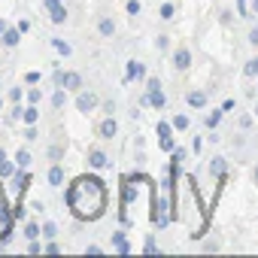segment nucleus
Listing matches in <instances>:
<instances>
[{
	"mask_svg": "<svg viewBox=\"0 0 258 258\" xmlns=\"http://www.w3.org/2000/svg\"><path fill=\"white\" fill-rule=\"evenodd\" d=\"M106 204H109V195H106V185L97 176H79L67 188V207L82 222L100 219L106 213Z\"/></svg>",
	"mask_w": 258,
	"mask_h": 258,
	"instance_id": "nucleus-1",
	"label": "nucleus"
},
{
	"mask_svg": "<svg viewBox=\"0 0 258 258\" xmlns=\"http://www.w3.org/2000/svg\"><path fill=\"white\" fill-rule=\"evenodd\" d=\"M146 85H149V88H146V91H149V94H146V103H152L155 109H164L167 97H164V91H161V82H158V79H149Z\"/></svg>",
	"mask_w": 258,
	"mask_h": 258,
	"instance_id": "nucleus-2",
	"label": "nucleus"
},
{
	"mask_svg": "<svg viewBox=\"0 0 258 258\" xmlns=\"http://www.w3.org/2000/svg\"><path fill=\"white\" fill-rule=\"evenodd\" d=\"M158 146H161L164 152H173V149H176V146H173V124L158 121Z\"/></svg>",
	"mask_w": 258,
	"mask_h": 258,
	"instance_id": "nucleus-3",
	"label": "nucleus"
},
{
	"mask_svg": "<svg viewBox=\"0 0 258 258\" xmlns=\"http://www.w3.org/2000/svg\"><path fill=\"white\" fill-rule=\"evenodd\" d=\"M55 79H58V85H64L67 91H82V76L79 73H55Z\"/></svg>",
	"mask_w": 258,
	"mask_h": 258,
	"instance_id": "nucleus-4",
	"label": "nucleus"
},
{
	"mask_svg": "<svg viewBox=\"0 0 258 258\" xmlns=\"http://www.w3.org/2000/svg\"><path fill=\"white\" fill-rule=\"evenodd\" d=\"M76 106H79V112H91V109L97 106V94H91V91H79Z\"/></svg>",
	"mask_w": 258,
	"mask_h": 258,
	"instance_id": "nucleus-5",
	"label": "nucleus"
},
{
	"mask_svg": "<svg viewBox=\"0 0 258 258\" xmlns=\"http://www.w3.org/2000/svg\"><path fill=\"white\" fill-rule=\"evenodd\" d=\"M97 134H100L103 140H112V137L118 134V124H115V118H103V121H100V127H97Z\"/></svg>",
	"mask_w": 258,
	"mask_h": 258,
	"instance_id": "nucleus-6",
	"label": "nucleus"
},
{
	"mask_svg": "<svg viewBox=\"0 0 258 258\" xmlns=\"http://www.w3.org/2000/svg\"><path fill=\"white\" fill-rule=\"evenodd\" d=\"M19 40H22V31H19V28H7L4 34H0V43H4L7 49H13V46H19Z\"/></svg>",
	"mask_w": 258,
	"mask_h": 258,
	"instance_id": "nucleus-7",
	"label": "nucleus"
},
{
	"mask_svg": "<svg viewBox=\"0 0 258 258\" xmlns=\"http://www.w3.org/2000/svg\"><path fill=\"white\" fill-rule=\"evenodd\" d=\"M146 76V64H140V61H127V73H124V79L131 82V79H143Z\"/></svg>",
	"mask_w": 258,
	"mask_h": 258,
	"instance_id": "nucleus-8",
	"label": "nucleus"
},
{
	"mask_svg": "<svg viewBox=\"0 0 258 258\" xmlns=\"http://www.w3.org/2000/svg\"><path fill=\"white\" fill-rule=\"evenodd\" d=\"M22 121H25V124H37V121H40V103H28V106L22 109Z\"/></svg>",
	"mask_w": 258,
	"mask_h": 258,
	"instance_id": "nucleus-9",
	"label": "nucleus"
},
{
	"mask_svg": "<svg viewBox=\"0 0 258 258\" xmlns=\"http://www.w3.org/2000/svg\"><path fill=\"white\" fill-rule=\"evenodd\" d=\"M88 164H91L94 170H103V167L109 164V158H106L100 149H91V152H88Z\"/></svg>",
	"mask_w": 258,
	"mask_h": 258,
	"instance_id": "nucleus-10",
	"label": "nucleus"
},
{
	"mask_svg": "<svg viewBox=\"0 0 258 258\" xmlns=\"http://www.w3.org/2000/svg\"><path fill=\"white\" fill-rule=\"evenodd\" d=\"M191 64V52L188 49H176V55H173V67L176 70H185Z\"/></svg>",
	"mask_w": 258,
	"mask_h": 258,
	"instance_id": "nucleus-11",
	"label": "nucleus"
},
{
	"mask_svg": "<svg viewBox=\"0 0 258 258\" xmlns=\"http://www.w3.org/2000/svg\"><path fill=\"white\" fill-rule=\"evenodd\" d=\"M112 246H115V252H121V255L131 252V246H127V240H124V234H121V231H115V234H112Z\"/></svg>",
	"mask_w": 258,
	"mask_h": 258,
	"instance_id": "nucleus-12",
	"label": "nucleus"
},
{
	"mask_svg": "<svg viewBox=\"0 0 258 258\" xmlns=\"http://www.w3.org/2000/svg\"><path fill=\"white\" fill-rule=\"evenodd\" d=\"M49 19H52V25H64V22H67V10H64V4L55 7V10H49Z\"/></svg>",
	"mask_w": 258,
	"mask_h": 258,
	"instance_id": "nucleus-13",
	"label": "nucleus"
},
{
	"mask_svg": "<svg viewBox=\"0 0 258 258\" xmlns=\"http://www.w3.org/2000/svg\"><path fill=\"white\" fill-rule=\"evenodd\" d=\"M97 31H100V37H112L115 34V25H112V19H100V25H97Z\"/></svg>",
	"mask_w": 258,
	"mask_h": 258,
	"instance_id": "nucleus-14",
	"label": "nucleus"
},
{
	"mask_svg": "<svg viewBox=\"0 0 258 258\" xmlns=\"http://www.w3.org/2000/svg\"><path fill=\"white\" fill-rule=\"evenodd\" d=\"M61 182H64V167L55 164V167L49 170V185H61Z\"/></svg>",
	"mask_w": 258,
	"mask_h": 258,
	"instance_id": "nucleus-15",
	"label": "nucleus"
},
{
	"mask_svg": "<svg viewBox=\"0 0 258 258\" xmlns=\"http://www.w3.org/2000/svg\"><path fill=\"white\" fill-rule=\"evenodd\" d=\"M16 170H19V164H16V161H4V164H0V179L16 176Z\"/></svg>",
	"mask_w": 258,
	"mask_h": 258,
	"instance_id": "nucleus-16",
	"label": "nucleus"
},
{
	"mask_svg": "<svg viewBox=\"0 0 258 258\" xmlns=\"http://www.w3.org/2000/svg\"><path fill=\"white\" fill-rule=\"evenodd\" d=\"M64 103H67V94H64V85H61V88L52 94V106H55V109H61Z\"/></svg>",
	"mask_w": 258,
	"mask_h": 258,
	"instance_id": "nucleus-17",
	"label": "nucleus"
},
{
	"mask_svg": "<svg viewBox=\"0 0 258 258\" xmlns=\"http://www.w3.org/2000/svg\"><path fill=\"white\" fill-rule=\"evenodd\" d=\"M124 10H127V16H140L143 13V4H140V0H127Z\"/></svg>",
	"mask_w": 258,
	"mask_h": 258,
	"instance_id": "nucleus-18",
	"label": "nucleus"
},
{
	"mask_svg": "<svg viewBox=\"0 0 258 258\" xmlns=\"http://www.w3.org/2000/svg\"><path fill=\"white\" fill-rule=\"evenodd\" d=\"M52 46H55V52H58V55H64V58L73 52V49H70V43H64V40H52Z\"/></svg>",
	"mask_w": 258,
	"mask_h": 258,
	"instance_id": "nucleus-19",
	"label": "nucleus"
},
{
	"mask_svg": "<svg viewBox=\"0 0 258 258\" xmlns=\"http://www.w3.org/2000/svg\"><path fill=\"white\" fill-rule=\"evenodd\" d=\"M188 103H191V106H204V103H207V94H204V91H191V94H188Z\"/></svg>",
	"mask_w": 258,
	"mask_h": 258,
	"instance_id": "nucleus-20",
	"label": "nucleus"
},
{
	"mask_svg": "<svg viewBox=\"0 0 258 258\" xmlns=\"http://www.w3.org/2000/svg\"><path fill=\"white\" fill-rule=\"evenodd\" d=\"M16 164H19V167H28V164H31V152H28V149H19V152H16Z\"/></svg>",
	"mask_w": 258,
	"mask_h": 258,
	"instance_id": "nucleus-21",
	"label": "nucleus"
},
{
	"mask_svg": "<svg viewBox=\"0 0 258 258\" xmlns=\"http://www.w3.org/2000/svg\"><path fill=\"white\" fill-rule=\"evenodd\" d=\"M25 237H28V240H37V237H40V225H37V222H28V225H25Z\"/></svg>",
	"mask_w": 258,
	"mask_h": 258,
	"instance_id": "nucleus-22",
	"label": "nucleus"
},
{
	"mask_svg": "<svg viewBox=\"0 0 258 258\" xmlns=\"http://www.w3.org/2000/svg\"><path fill=\"white\" fill-rule=\"evenodd\" d=\"M43 237L55 240V237H58V225H55V222H46V225H43Z\"/></svg>",
	"mask_w": 258,
	"mask_h": 258,
	"instance_id": "nucleus-23",
	"label": "nucleus"
},
{
	"mask_svg": "<svg viewBox=\"0 0 258 258\" xmlns=\"http://www.w3.org/2000/svg\"><path fill=\"white\" fill-rule=\"evenodd\" d=\"M173 127H176V131H185V127H188V115H176L173 118Z\"/></svg>",
	"mask_w": 258,
	"mask_h": 258,
	"instance_id": "nucleus-24",
	"label": "nucleus"
},
{
	"mask_svg": "<svg viewBox=\"0 0 258 258\" xmlns=\"http://www.w3.org/2000/svg\"><path fill=\"white\" fill-rule=\"evenodd\" d=\"M161 19H173V4H161Z\"/></svg>",
	"mask_w": 258,
	"mask_h": 258,
	"instance_id": "nucleus-25",
	"label": "nucleus"
},
{
	"mask_svg": "<svg viewBox=\"0 0 258 258\" xmlns=\"http://www.w3.org/2000/svg\"><path fill=\"white\" fill-rule=\"evenodd\" d=\"M246 76H258V58H252V61L246 64Z\"/></svg>",
	"mask_w": 258,
	"mask_h": 258,
	"instance_id": "nucleus-26",
	"label": "nucleus"
},
{
	"mask_svg": "<svg viewBox=\"0 0 258 258\" xmlns=\"http://www.w3.org/2000/svg\"><path fill=\"white\" fill-rule=\"evenodd\" d=\"M28 103H40V88H28Z\"/></svg>",
	"mask_w": 258,
	"mask_h": 258,
	"instance_id": "nucleus-27",
	"label": "nucleus"
},
{
	"mask_svg": "<svg viewBox=\"0 0 258 258\" xmlns=\"http://www.w3.org/2000/svg\"><path fill=\"white\" fill-rule=\"evenodd\" d=\"M219 118H222V112H210V115H207V127H216Z\"/></svg>",
	"mask_w": 258,
	"mask_h": 258,
	"instance_id": "nucleus-28",
	"label": "nucleus"
},
{
	"mask_svg": "<svg viewBox=\"0 0 258 258\" xmlns=\"http://www.w3.org/2000/svg\"><path fill=\"white\" fill-rule=\"evenodd\" d=\"M25 82H28V85H37V82H40V73H37V70H31V73L25 76Z\"/></svg>",
	"mask_w": 258,
	"mask_h": 258,
	"instance_id": "nucleus-29",
	"label": "nucleus"
},
{
	"mask_svg": "<svg viewBox=\"0 0 258 258\" xmlns=\"http://www.w3.org/2000/svg\"><path fill=\"white\" fill-rule=\"evenodd\" d=\"M22 97H25V91H22V88H13V91H10V100H13V103H19Z\"/></svg>",
	"mask_w": 258,
	"mask_h": 258,
	"instance_id": "nucleus-30",
	"label": "nucleus"
},
{
	"mask_svg": "<svg viewBox=\"0 0 258 258\" xmlns=\"http://www.w3.org/2000/svg\"><path fill=\"white\" fill-rule=\"evenodd\" d=\"M43 252H49V255H58V252H61V246H58V243H46V246H43Z\"/></svg>",
	"mask_w": 258,
	"mask_h": 258,
	"instance_id": "nucleus-31",
	"label": "nucleus"
},
{
	"mask_svg": "<svg viewBox=\"0 0 258 258\" xmlns=\"http://www.w3.org/2000/svg\"><path fill=\"white\" fill-rule=\"evenodd\" d=\"M28 252H31V255H37V252H43V246H40V240H31V246H28Z\"/></svg>",
	"mask_w": 258,
	"mask_h": 258,
	"instance_id": "nucleus-32",
	"label": "nucleus"
},
{
	"mask_svg": "<svg viewBox=\"0 0 258 258\" xmlns=\"http://www.w3.org/2000/svg\"><path fill=\"white\" fill-rule=\"evenodd\" d=\"M100 252H103L100 246H85V255H100Z\"/></svg>",
	"mask_w": 258,
	"mask_h": 258,
	"instance_id": "nucleus-33",
	"label": "nucleus"
},
{
	"mask_svg": "<svg viewBox=\"0 0 258 258\" xmlns=\"http://www.w3.org/2000/svg\"><path fill=\"white\" fill-rule=\"evenodd\" d=\"M25 137H28V140H37V131H34V124H28V131H25Z\"/></svg>",
	"mask_w": 258,
	"mask_h": 258,
	"instance_id": "nucleus-34",
	"label": "nucleus"
},
{
	"mask_svg": "<svg viewBox=\"0 0 258 258\" xmlns=\"http://www.w3.org/2000/svg\"><path fill=\"white\" fill-rule=\"evenodd\" d=\"M146 252L152 255V252H158V246H155V240H146Z\"/></svg>",
	"mask_w": 258,
	"mask_h": 258,
	"instance_id": "nucleus-35",
	"label": "nucleus"
},
{
	"mask_svg": "<svg viewBox=\"0 0 258 258\" xmlns=\"http://www.w3.org/2000/svg\"><path fill=\"white\" fill-rule=\"evenodd\" d=\"M249 43H255V46H258V28H252V34H249Z\"/></svg>",
	"mask_w": 258,
	"mask_h": 258,
	"instance_id": "nucleus-36",
	"label": "nucleus"
},
{
	"mask_svg": "<svg viewBox=\"0 0 258 258\" xmlns=\"http://www.w3.org/2000/svg\"><path fill=\"white\" fill-rule=\"evenodd\" d=\"M55 7H61V0H46V10H55Z\"/></svg>",
	"mask_w": 258,
	"mask_h": 258,
	"instance_id": "nucleus-37",
	"label": "nucleus"
},
{
	"mask_svg": "<svg viewBox=\"0 0 258 258\" xmlns=\"http://www.w3.org/2000/svg\"><path fill=\"white\" fill-rule=\"evenodd\" d=\"M4 161H7V149H4V146H0V164H4Z\"/></svg>",
	"mask_w": 258,
	"mask_h": 258,
	"instance_id": "nucleus-38",
	"label": "nucleus"
},
{
	"mask_svg": "<svg viewBox=\"0 0 258 258\" xmlns=\"http://www.w3.org/2000/svg\"><path fill=\"white\" fill-rule=\"evenodd\" d=\"M4 31H7V22H4V19H0V34H4Z\"/></svg>",
	"mask_w": 258,
	"mask_h": 258,
	"instance_id": "nucleus-39",
	"label": "nucleus"
},
{
	"mask_svg": "<svg viewBox=\"0 0 258 258\" xmlns=\"http://www.w3.org/2000/svg\"><path fill=\"white\" fill-rule=\"evenodd\" d=\"M0 109H4V97H0Z\"/></svg>",
	"mask_w": 258,
	"mask_h": 258,
	"instance_id": "nucleus-40",
	"label": "nucleus"
},
{
	"mask_svg": "<svg viewBox=\"0 0 258 258\" xmlns=\"http://www.w3.org/2000/svg\"><path fill=\"white\" fill-rule=\"evenodd\" d=\"M0 204H4V191H0Z\"/></svg>",
	"mask_w": 258,
	"mask_h": 258,
	"instance_id": "nucleus-41",
	"label": "nucleus"
},
{
	"mask_svg": "<svg viewBox=\"0 0 258 258\" xmlns=\"http://www.w3.org/2000/svg\"><path fill=\"white\" fill-rule=\"evenodd\" d=\"M255 13H258V0H255Z\"/></svg>",
	"mask_w": 258,
	"mask_h": 258,
	"instance_id": "nucleus-42",
	"label": "nucleus"
},
{
	"mask_svg": "<svg viewBox=\"0 0 258 258\" xmlns=\"http://www.w3.org/2000/svg\"><path fill=\"white\" fill-rule=\"evenodd\" d=\"M255 176H258V170H255Z\"/></svg>",
	"mask_w": 258,
	"mask_h": 258,
	"instance_id": "nucleus-43",
	"label": "nucleus"
}]
</instances>
